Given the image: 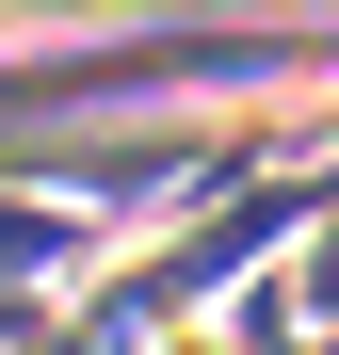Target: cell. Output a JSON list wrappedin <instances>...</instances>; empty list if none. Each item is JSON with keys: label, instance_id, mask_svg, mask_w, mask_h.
Wrapping results in <instances>:
<instances>
[{"label": "cell", "instance_id": "6da1fadb", "mask_svg": "<svg viewBox=\"0 0 339 355\" xmlns=\"http://www.w3.org/2000/svg\"><path fill=\"white\" fill-rule=\"evenodd\" d=\"M291 307H307V323H339V210H323V243H307V275H291Z\"/></svg>", "mask_w": 339, "mask_h": 355}, {"label": "cell", "instance_id": "7a4b0ae2", "mask_svg": "<svg viewBox=\"0 0 339 355\" xmlns=\"http://www.w3.org/2000/svg\"><path fill=\"white\" fill-rule=\"evenodd\" d=\"M17 259H65V226H49V210H0V275H17Z\"/></svg>", "mask_w": 339, "mask_h": 355}, {"label": "cell", "instance_id": "3957f363", "mask_svg": "<svg viewBox=\"0 0 339 355\" xmlns=\"http://www.w3.org/2000/svg\"><path fill=\"white\" fill-rule=\"evenodd\" d=\"M146 355H259L243 323H178V339H146Z\"/></svg>", "mask_w": 339, "mask_h": 355}]
</instances>
